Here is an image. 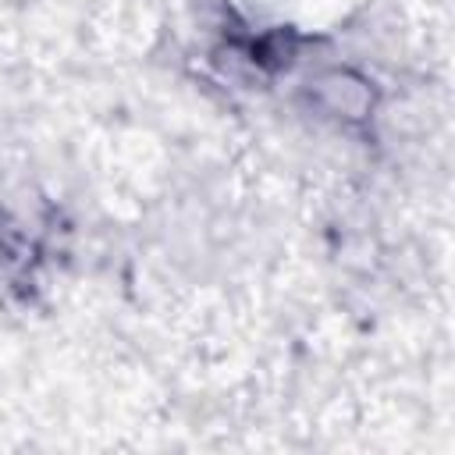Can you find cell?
Instances as JSON below:
<instances>
[{
  "instance_id": "cell-1",
  "label": "cell",
  "mask_w": 455,
  "mask_h": 455,
  "mask_svg": "<svg viewBox=\"0 0 455 455\" xmlns=\"http://www.w3.org/2000/svg\"><path fill=\"white\" fill-rule=\"evenodd\" d=\"M341 85H345V89H338V75L331 71V75H323V78L316 82V92L331 103V110H334V114L363 117V114H366V107H370V92H366V85H363V82H355L352 75H341Z\"/></svg>"
}]
</instances>
